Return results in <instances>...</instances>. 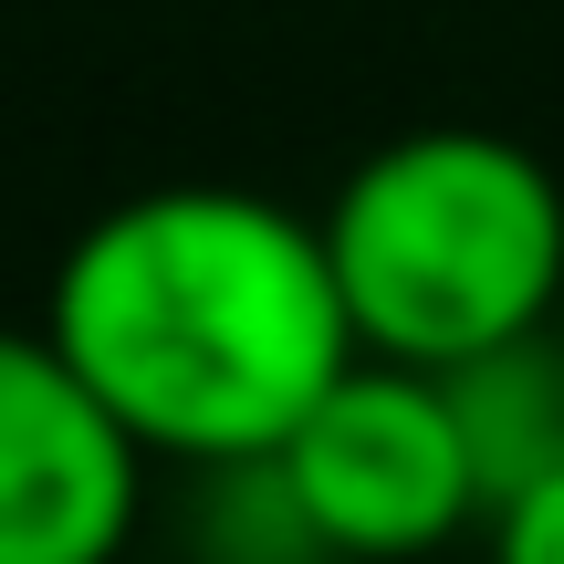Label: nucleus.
<instances>
[{"label":"nucleus","instance_id":"3","mask_svg":"<svg viewBox=\"0 0 564 564\" xmlns=\"http://www.w3.org/2000/svg\"><path fill=\"white\" fill-rule=\"evenodd\" d=\"M272 491L293 502L303 544L324 564H419L481 533L491 512L449 387L387 356H356L293 419V440L272 449Z\"/></svg>","mask_w":564,"mask_h":564},{"label":"nucleus","instance_id":"4","mask_svg":"<svg viewBox=\"0 0 564 564\" xmlns=\"http://www.w3.org/2000/svg\"><path fill=\"white\" fill-rule=\"evenodd\" d=\"M137 512L147 449L42 324H0V564H126Z\"/></svg>","mask_w":564,"mask_h":564},{"label":"nucleus","instance_id":"2","mask_svg":"<svg viewBox=\"0 0 564 564\" xmlns=\"http://www.w3.org/2000/svg\"><path fill=\"white\" fill-rule=\"evenodd\" d=\"M356 356L449 366L523 345L564 303V188L491 126H408L314 209Z\"/></svg>","mask_w":564,"mask_h":564},{"label":"nucleus","instance_id":"6","mask_svg":"<svg viewBox=\"0 0 564 564\" xmlns=\"http://www.w3.org/2000/svg\"><path fill=\"white\" fill-rule=\"evenodd\" d=\"M481 564H564V470L481 512Z\"/></svg>","mask_w":564,"mask_h":564},{"label":"nucleus","instance_id":"1","mask_svg":"<svg viewBox=\"0 0 564 564\" xmlns=\"http://www.w3.org/2000/svg\"><path fill=\"white\" fill-rule=\"evenodd\" d=\"M42 335L147 460L251 470L356 366L324 230L262 188L178 178L63 241Z\"/></svg>","mask_w":564,"mask_h":564},{"label":"nucleus","instance_id":"5","mask_svg":"<svg viewBox=\"0 0 564 564\" xmlns=\"http://www.w3.org/2000/svg\"><path fill=\"white\" fill-rule=\"evenodd\" d=\"M449 408H460V440L481 460V502H512L523 481L564 470V345L554 324L523 345H491V356L449 366Z\"/></svg>","mask_w":564,"mask_h":564}]
</instances>
